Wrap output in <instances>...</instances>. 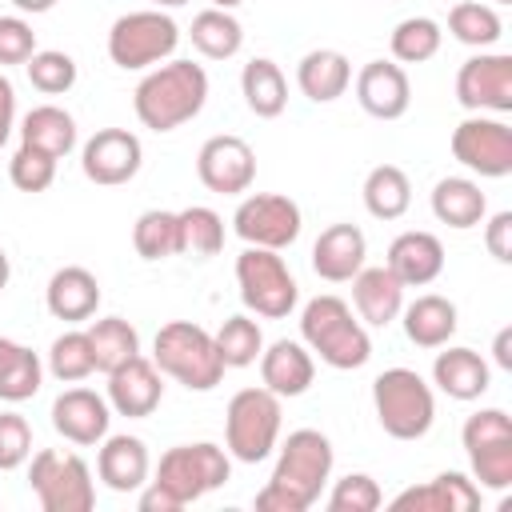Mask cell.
I'll list each match as a JSON object with an SVG mask.
<instances>
[{
    "label": "cell",
    "mask_w": 512,
    "mask_h": 512,
    "mask_svg": "<svg viewBox=\"0 0 512 512\" xmlns=\"http://www.w3.org/2000/svg\"><path fill=\"white\" fill-rule=\"evenodd\" d=\"M332 440L316 428H296L280 444L272 480L256 492V512H308L332 476Z\"/></svg>",
    "instance_id": "1"
},
{
    "label": "cell",
    "mask_w": 512,
    "mask_h": 512,
    "mask_svg": "<svg viewBox=\"0 0 512 512\" xmlns=\"http://www.w3.org/2000/svg\"><path fill=\"white\" fill-rule=\"evenodd\" d=\"M208 104V72L192 60L156 64L132 92L136 120L152 132H176L180 124L196 120Z\"/></svg>",
    "instance_id": "2"
},
{
    "label": "cell",
    "mask_w": 512,
    "mask_h": 512,
    "mask_svg": "<svg viewBox=\"0 0 512 512\" xmlns=\"http://www.w3.org/2000/svg\"><path fill=\"white\" fill-rule=\"evenodd\" d=\"M300 340L308 352H316L328 368L336 372H352L364 368L372 356V340L360 316H352V308L340 296H316L304 304L300 312Z\"/></svg>",
    "instance_id": "3"
},
{
    "label": "cell",
    "mask_w": 512,
    "mask_h": 512,
    "mask_svg": "<svg viewBox=\"0 0 512 512\" xmlns=\"http://www.w3.org/2000/svg\"><path fill=\"white\" fill-rule=\"evenodd\" d=\"M152 364L188 392H212L224 380V360L208 328L192 320H168L152 340Z\"/></svg>",
    "instance_id": "4"
},
{
    "label": "cell",
    "mask_w": 512,
    "mask_h": 512,
    "mask_svg": "<svg viewBox=\"0 0 512 512\" xmlns=\"http://www.w3.org/2000/svg\"><path fill=\"white\" fill-rule=\"evenodd\" d=\"M376 420L392 440H420L436 420L432 384L412 368H384L372 380Z\"/></svg>",
    "instance_id": "5"
},
{
    "label": "cell",
    "mask_w": 512,
    "mask_h": 512,
    "mask_svg": "<svg viewBox=\"0 0 512 512\" xmlns=\"http://www.w3.org/2000/svg\"><path fill=\"white\" fill-rule=\"evenodd\" d=\"M280 440V396L260 388H240L224 412V448L240 464H260Z\"/></svg>",
    "instance_id": "6"
},
{
    "label": "cell",
    "mask_w": 512,
    "mask_h": 512,
    "mask_svg": "<svg viewBox=\"0 0 512 512\" xmlns=\"http://www.w3.org/2000/svg\"><path fill=\"white\" fill-rule=\"evenodd\" d=\"M176 44H180V28L164 8L124 12L108 28V60L124 72L156 68L160 60H168L176 52Z\"/></svg>",
    "instance_id": "7"
},
{
    "label": "cell",
    "mask_w": 512,
    "mask_h": 512,
    "mask_svg": "<svg viewBox=\"0 0 512 512\" xmlns=\"http://www.w3.org/2000/svg\"><path fill=\"white\" fill-rule=\"evenodd\" d=\"M236 284H240L244 308L264 316V320H284L300 300L296 276L288 272L284 256L272 252V248H252L248 244L236 256Z\"/></svg>",
    "instance_id": "8"
},
{
    "label": "cell",
    "mask_w": 512,
    "mask_h": 512,
    "mask_svg": "<svg viewBox=\"0 0 512 512\" xmlns=\"http://www.w3.org/2000/svg\"><path fill=\"white\" fill-rule=\"evenodd\" d=\"M228 476H232V456H228V448H220L212 440L176 444L156 464V484L168 488L180 504H192V500L224 488Z\"/></svg>",
    "instance_id": "9"
},
{
    "label": "cell",
    "mask_w": 512,
    "mask_h": 512,
    "mask_svg": "<svg viewBox=\"0 0 512 512\" xmlns=\"http://www.w3.org/2000/svg\"><path fill=\"white\" fill-rule=\"evenodd\" d=\"M28 484L44 512H92L96 504L92 472L76 452L40 448L28 464Z\"/></svg>",
    "instance_id": "10"
},
{
    "label": "cell",
    "mask_w": 512,
    "mask_h": 512,
    "mask_svg": "<svg viewBox=\"0 0 512 512\" xmlns=\"http://www.w3.org/2000/svg\"><path fill=\"white\" fill-rule=\"evenodd\" d=\"M300 204L284 192H252L232 212V232L252 248H292L300 236Z\"/></svg>",
    "instance_id": "11"
},
{
    "label": "cell",
    "mask_w": 512,
    "mask_h": 512,
    "mask_svg": "<svg viewBox=\"0 0 512 512\" xmlns=\"http://www.w3.org/2000/svg\"><path fill=\"white\" fill-rule=\"evenodd\" d=\"M452 156L468 172L484 180H500L512 172V128L500 116L472 112L468 120L452 128Z\"/></svg>",
    "instance_id": "12"
},
{
    "label": "cell",
    "mask_w": 512,
    "mask_h": 512,
    "mask_svg": "<svg viewBox=\"0 0 512 512\" xmlns=\"http://www.w3.org/2000/svg\"><path fill=\"white\" fill-rule=\"evenodd\" d=\"M456 100L468 112H512V56L476 52L456 72Z\"/></svg>",
    "instance_id": "13"
},
{
    "label": "cell",
    "mask_w": 512,
    "mask_h": 512,
    "mask_svg": "<svg viewBox=\"0 0 512 512\" xmlns=\"http://www.w3.org/2000/svg\"><path fill=\"white\" fill-rule=\"evenodd\" d=\"M196 176L216 196H240L256 180V152L240 136H208L196 152Z\"/></svg>",
    "instance_id": "14"
},
{
    "label": "cell",
    "mask_w": 512,
    "mask_h": 512,
    "mask_svg": "<svg viewBox=\"0 0 512 512\" xmlns=\"http://www.w3.org/2000/svg\"><path fill=\"white\" fill-rule=\"evenodd\" d=\"M140 164H144V144L128 128H100L80 148V168L100 188L128 184L140 172Z\"/></svg>",
    "instance_id": "15"
},
{
    "label": "cell",
    "mask_w": 512,
    "mask_h": 512,
    "mask_svg": "<svg viewBox=\"0 0 512 512\" xmlns=\"http://www.w3.org/2000/svg\"><path fill=\"white\" fill-rule=\"evenodd\" d=\"M108 376V408L116 416H128V420H140V416H152L164 400V384H160V368L152 360H144L140 352L124 364H116Z\"/></svg>",
    "instance_id": "16"
},
{
    "label": "cell",
    "mask_w": 512,
    "mask_h": 512,
    "mask_svg": "<svg viewBox=\"0 0 512 512\" xmlns=\"http://www.w3.org/2000/svg\"><path fill=\"white\" fill-rule=\"evenodd\" d=\"M108 424H112V408L92 388H64L52 400V428L68 444L92 448V444H100L108 436Z\"/></svg>",
    "instance_id": "17"
},
{
    "label": "cell",
    "mask_w": 512,
    "mask_h": 512,
    "mask_svg": "<svg viewBox=\"0 0 512 512\" xmlns=\"http://www.w3.org/2000/svg\"><path fill=\"white\" fill-rule=\"evenodd\" d=\"M356 100L376 120H400L412 104L408 72L396 60H368L356 72Z\"/></svg>",
    "instance_id": "18"
},
{
    "label": "cell",
    "mask_w": 512,
    "mask_h": 512,
    "mask_svg": "<svg viewBox=\"0 0 512 512\" xmlns=\"http://www.w3.org/2000/svg\"><path fill=\"white\" fill-rule=\"evenodd\" d=\"M368 240L356 224H328L312 244V272L328 284H344L364 268Z\"/></svg>",
    "instance_id": "19"
},
{
    "label": "cell",
    "mask_w": 512,
    "mask_h": 512,
    "mask_svg": "<svg viewBox=\"0 0 512 512\" xmlns=\"http://www.w3.org/2000/svg\"><path fill=\"white\" fill-rule=\"evenodd\" d=\"M260 380L268 392H276L280 400L304 396L316 380V360L304 348V340H276L260 352Z\"/></svg>",
    "instance_id": "20"
},
{
    "label": "cell",
    "mask_w": 512,
    "mask_h": 512,
    "mask_svg": "<svg viewBox=\"0 0 512 512\" xmlns=\"http://www.w3.org/2000/svg\"><path fill=\"white\" fill-rule=\"evenodd\" d=\"M384 264L404 288H424L444 272V244L432 232L412 228V232H400L388 244V260Z\"/></svg>",
    "instance_id": "21"
},
{
    "label": "cell",
    "mask_w": 512,
    "mask_h": 512,
    "mask_svg": "<svg viewBox=\"0 0 512 512\" xmlns=\"http://www.w3.org/2000/svg\"><path fill=\"white\" fill-rule=\"evenodd\" d=\"M396 512H472L480 508V484L468 480L464 472H440L428 484L404 488L392 500Z\"/></svg>",
    "instance_id": "22"
},
{
    "label": "cell",
    "mask_w": 512,
    "mask_h": 512,
    "mask_svg": "<svg viewBox=\"0 0 512 512\" xmlns=\"http://www.w3.org/2000/svg\"><path fill=\"white\" fill-rule=\"evenodd\" d=\"M44 304L64 324L92 320L96 308H100V280L80 264H64V268L52 272V280L44 288Z\"/></svg>",
    "instance_id": "23"
},
{
    "label": "cell",
    "mask_w": 512,
    "mask_h": 512,
    "mask_svg": "<svg viewBox=\"0 0 512 512\" xmlns=\"http://www.w3.org/2000/svg\"><path fill=\"white\" fill-rule=\"evenodd\" d=\"M148 448L140 436H104L100 440V452H96V476L112 488V492H140L148 484Z\"/></svg>",
    "instance_id": "24"
},
{
    "label": "cell",
    "mask_w": 512,
    "mask_h": 512,
    "mask_svg": "<svg viewBox=\"0 0 512 512\" xmlns=\"http://www.w3.org/2000/svg\"><path fill=\"white\" fill-rule=\"evenodd\" d=\"M352 304H356V316L372 328H388L400 308H404V284L388 272V264L380 268H360L352 276Z\"/></svg>",
    "instance_id": "25"
},
{
    "label": "cell",
    "mask_w": 512,
    "mask_h": 512,
    "mask_svg": "<svg viewBox=\"0 0 512 512\" xmlns=\"http://www.w3.org/2000/svg\"><path fill=\"white\" fill-rule=\"evenodd\" d=\"M432 384L452 400H480L492 384V368L472 348H444L432 360Z\"/></svg>",
    "instance_id": "26"
},
{
    "label": "cell",
    "mask_w": 512,
    "mask_h": 512,
    "mask_svg": "<svg viewBox=\"0 0 512 512\" xmlns=\"http://www.w3.org/2000/svg\"><path fill=\"white\" fill-rule=\"evenodd\" d=\"M296 84H300V92H304L312 104H332V100H340V96L348 92V84H352V64H348V56L336 52V48H312V52H304L300 64H296Z\"/></svg>",
    "instance_id": "27"
},
{
    "label": "cell",
    "mask_w": 512,
    "mask_h": 512,
    "mask_svg": "<svg viewBox=\"0 0 512 512\" xmlns=\"http://www.w3.org/2000/svg\"><path fill=\"white\" fill-rule=\"evenodd\" d=\"M404 316V336L416 344V348H444L452 336H456V304L440 292H424L416 296L412 304L400 308Z\"/></svg>",
    "instance_id": "28"
},
{
    "label": "cell",
    "mask_w": 512,
    "mask_h": 512,
    "mask_svg": "<svg viewBox=\"0 0 512 512\" xmlns=\"http://www.w3.org/2000/svg\"><path fill=\"white\" fill-rule=\"evenodd\" d=\"M432 216H436L440 224L456 228V232H468V228L484 224V216H488V196H484L480 184L468 180V176H444V180H436V188H432Z\"/></svg>",
    "instance_id": "29"
},
{
    "label": "cell",
    "mask_w": 512,
    "mask_h": 512,
    "mask_svg": "<svg viewBox=\"0 0 512 512\" xmlns=\"http://www.w3.org/2000/svg\"><path fill=\"white\" fill-rule=\"evenodd\" d=\"M20 144H32L56 160H64L76 148V120L60 104H36L20 120Z\"/></svg>",
    "instance_id": "30"
},
{
    "label": "cell",
    "mask_w": 512,
    "mask_h": 512,
    "mask_svg": "<svg viewBox=\"0 0 512 512\" xmlns=\"http://www.w3.org/2000/svg\"><path fill=\"white\" fill-rule=\"evenodd\" d=\"M240 92H244L248 112L260 116V120L280 116L284 104H288V80H284L280 64L268 60V56H256V60L244 64V72H240Z\"/></svg>",
    "instance_id": "31"
},
{
    "label": "cell",
    "mask_w": 512,
    "mask_h": 512,
    "mask_svg": "<svg viewBox=\"0 0 512 512\" xmlns=\"http://www.w3.org/2000/svg\"><path fill=\"white\" fill-rule=\"evenodd\" d=\"M188 36H192V48H196L200 56H208V60H232V56L244 48V28H240V20H236L232 12H224V8H204V12H196Z\"/></svg>",
    "instance_id": "32"
},
{
    "label": "cell",
    "mask_w": 512,
    "mask_h": 512,
    "mask_svg": "<svg viewBox=\"0 0 512 512\" xmlns=\"http://www.w3.org/2000/svg\"><path fill=\"white\" fill-rule=\"evenodd\" d=\"M412 204V184H408V172L396 168V164H376L368 176H364V208L368 216L376 220H400Z\"/></svg>",
    "instance_id": "33"
},
{
    "label": "cell",
    "mask_w": 512,
    "mask_h": 512,
    "mask_svg": "<svg viewBox=\"0 0 512 512\" xmlns=\"http://www.w3.org/2000/svg\"><path fill=\"white\" fill-rule=\"evenodd\" d=\"M176 244L184 256L208 260L224 248V220L220 212H212L208 204H192L176 212Z\"/></svg>",
    "instance_id": "34"
},
{
    "label": "cell",
    "mask_w": 512,
    "mask_h": 512,
    "mask_svg": "<svg viewBox=\"0 0 512 512\" xmlns=\"http://www.w3.org/2000/svg\"><path fill=\"white\" fill-rule=\"evenodd\" d=\"M448 32L468 44V48H492L500 36H504V24H500V12L484 0H460L448 8Z\"/></svg>",
    "instance_id": "35"
},
{
    "label": "cell",
    "mask_w": 512,
    "mask_h": 512,
    "mask_svg": "<svg viewBox=\"0 0 512 512\" xmlns=\"http://www.w3.org/2000/svg\"><path fill=\"white\" fill-rule=\"evenodd\" d=\"M92 340V356H96V372H112L116 364L132 360L140 352V332L124 320V316H104L92 320V328H84Z\"/></svg>",
    "instance_id": "36"
},
{
    "label": "cell",
    "mask_w": 512,
    "mask_h": 512,
    "mask_svg": "<svg viewBox=\"0 0 512 512\" xmlns=\"http://www.w3.org/2000/svg\"><path fill=\"white\" fill-rule=\"evenodd\" d=\"M440 40H444V32H440V24L432 16H408V20H400L392 28L388 48H392L396 64H424V60H432L440 52Z\"/></svg>",
    "instance_id": "37"
},
{
    "label": "cell",
    "mask_w": 512,
    "mask_h": 512,
    "mask_svg": "<svg viewBox=\"0 0 512 512\" xmlns=\"http://www.w3.org/2000/svg\"><path fill=\"white\" fill-rule=\"evenodd\" d=\"M212 340H216V352H220L224 368H248V364H256L260 352H264V332H260V324H256L252 316H244V312H240V316H228Z\"/></svg>",
    "instance_id": "38"
},
{
    "label": "cell",
    "mask_w": 512,
    "mask_h": 512,
    "mask_svg": "<svg viewBox=\"0 0 512 512\" xmlns=\"http://www.w3.org/2000/svg\"><path fill=\"white\" fill-rule=\"evenodd\" d=\"M132 248L140 260H168L180 252L176 244V212L168 208H148L132 224Z\"/></svg>",
    "instance_id": "39"
},
{
    "label": "cell",
    "mask_w": 512,
    "mask_h": 512,
    "mask_svg": "<svg viewBox=\"0 0 512 512\" xmlns=\"http://www.w3.org/2000/svg\"><path fill=\"white\" fill-rule=\"evenodd\" d=\"M48 372L60 380V384H76V380H88L96 372V356H92V340L88 332L72 328V332H60L48 348Z\"/></svg>",
    "instance_id": "40"
},
{
    "label": "cell",
    "mask_w": 512,
    "mask_h": 512,
    "mask_svg": "<svg viewBox=\"0 0 512 512\" xmlns=\"http://www.w3.org/2000/svg\"><path fill=\"white\" fill-rule=\"evenodd\" d=\"M24 72H28V84L44 96H64L76 84V60L60 48H36L28 56Z\"/></svg>",
    "instance_id": "41"
},
{
    "label": "cell",
    "mask_w": 512,
    "mask_h": 512,
    "mask_svg": "<svg viewBox=\"0 0 512 512\" xmlns=\"http://www.w3.org/2000/svg\"><path fill=\"white\" fill-rule=\"evenodd\" d=\"M8 180L20 188V192H44L52 188L56 180V156L32 148V144H20L8 160Z\"/></svg>",
    "instance_id": "42"
},
{
    "label": "cell",
    "mask_w": 512,
    "mask_h": 512,
    "mask_svg": "<svg viewBox=\"0 0 512 512\" xmlns=\"http://www.w3.org/2000/svg\"><path fill=\"white\" fill-rule=\"evenodd\" d=\"M380 504H384V492L368 472H348L328 492V512H376Z\"/></svg>",
    "instance_id": "43"
},
{
    "label": "cell",
    "mask_w": 512,
    "mask_h": 512,
    "mask_svg": "<svg viewBox=\"0 0 512 512\" xmlns=\"http://www.w3.org/2000/svg\"><path fill=\"white\" fill-rule=\"evenodd\" d=\"M40 380H44V364H40V356H36L32 348H20L16 360L0 372V400H8V404H24V400H32V396L40 392Z\"/></svg>",
    "instance_id": "44"
},
{
    "label": "cell",
    "mask_w": 512,
    "mask_h": 512,
    "mask_svg": "<svg viewBox=\"0 0 512 512\" xmlns=\"http://www.w3.org/2000/svg\"><path fill=\"white\" fill-rule=\"evenodd\" d=\"M468 464H472V476L480 480V488L504 492L512 484V440H496V444L472 448Z\"/></svg>",
    "instance_id": "45"
},
{
    "label": "cell",
    "mask_w": 512,
    "mask_h": 512,
    "mask_svg": "<svg viewBox=\"0 0 512 512\" xmlns=\"http://www.w3.org/2000/svg\"><path fill=\"white\" fill-rule=\"evenodd\" d=\"M460 440H464V452L484 448V444H496V440H512V416L504 408H480V412H472L464 420Z\"/></svg>",
    "instance_id": "46"
},
{
    "label": "cell",
    "mask_w": 512,
    "mask_h": 512,
    "mask_svg": "<svg viewBox=\"0 0 512 512\" xmlns=\"http://www.w3.org/2000/svg\"><path fill=\"white\" fill-rule=\"evenodd\" d=\"M32 456V428L20 412H0V472L20 468Z\"/></svg>",
    "instance_id": "47"
},
{
    "label": "cell",
    "mask_w": 512,
    "mask_h": 512,
    "mask_svg": "<svg viewBox=\"0 0 512 512\" xmlns=\"http://www.w3.org/2000/svg\"><path fill=\"white\" fill-rule=\"evenodd\" d=\"M36 52V32L24 16H0V64H28Z\"/></svg>",
    "instance_id": "48"
},
{
    "label": "cell",
    "mask_w": 512,
    "mask_h": 512,
    "mask_svg": "<svg viewBox=\"0 0 512 512\" xmlns=\"http://www.w3.org/2000/svg\"><path fill=\"white\" fill-rule=\"evenodd\" d=\"M484 248H488L500 264H512V212H496V216L484 224Z\"/></svg>",
    "instance_id": "49"
},
{
    "label": "cell",
    "mask_w": 512,
    "mask_h": 512,
    "mask_svg": "<svg viewBox=\"0 0 512 512\" xmlns=\"http://www.w3.org/2000/svg\"><path fill=\"white\" fill-rule=\"evenodd\" d=\"M184 504L168 492V488H160L156 480H148V488H140V512H180Z\"/></svg>",
    "instance_id": "50"
},
{
    "label": "cell",
    "mask_w": 512,
    "mask_h": 512,
    "mask_svg": "<svg viewBox=\"0 0 512 512\" xmlns=\"http://www.w3.org/2000/svg\"><path fill=\"white\" fill-rule=\"evenodd\" d=\"M12 128H16V88H12V80L0 72V148L8 144Z\"/></svg>",
    "instance_id": "51"
},
{
    "label": "cell",
    "mask_w": 512,
    "mask_h": 512,
    "mask_svg": "<svg viewBox=\"0 0 512 512\" xmlns=\"http://www.w3.org/2000/svg\"><path fill=\"white\" fill-rule=\"evenodd\" d=\"M492 356L504 372H512V328H500L496 340H492Z\"/></svg>",
    "instance_id": "52"
},
{
    "label": "cell",
    "mask_w": 512,
    "mask_h": 512,
    "mask_svg": "<svg viewBox=\"0 0 512 512\" xmlns=\"http://www.w3.org/2000/svg\"><path fill=\"white\" fill-rule=\"evenodd\" d=\"M20 348H24V344H16V340L0 336V372H4V368H8L12 360H16V352H20Z\"/></svg>",
    "instance_id": "53"
},
{
    "label": "cell",
    "mask_w": 512,
    "mask_h": 512,
    "mask_svg": "<svg viewBox=\"0 0 512 512\" xmlns=\"http://www.w3.org/2000/svg\"><path fill=\"white\" fill-rule=\"evenodd\" d=\"M20 12H28V16H40V12H52V4L56 0H12Z\"/></svg>",
    "instance_id": "54"
},
{
    "label": "cell",
    "mask_w": 512,
    "mask_h": 512,
    "mask_svg": "<svg viewBox=\"0 0 512 512\" xmlns=\"http://www.w3.org/2000/svg\"><path fill=\"white\" fill-rule=\"evenodd\" d=\"M8 280H12V260H8V252L0 248V292L8 288Z\"/></svg>",
    "instance_id": "55"
},
{
    "label": "cell",
    "mask_w": 512,
    "mask_h": 512,
    "mask_svg": "<svg viewBox=\"0 0 512 512\" xmlns=\"http://www.w3.org/2000/svg\"><path fill=\"white\" fill-rule=\"evenodd\" d=\"M244 0H212V8H224V12H232V8H240Z\"/></svg>",
    "instance_id": "56"
},
{
    "label": "cell",
    "mask_w": 512,
    "mask_h": 512,
    "mask_svg": "<svg viewBox=\"0 0 512 512\" xmlns=\"http://www.w3.org/2000/svg\"><path fill=\"white\" fill-rule=\"evenodd\" d=\"M180 4H188V0H152V8H180Z\"/></svg>",
    "instance_id": "57"
},
{
    "label": "cell",
    "mask_w": 512,
    "mask_h": 512,
    "mask_svg": "<svg viewBox=\"0 0 512 512\" xmlns=\"http://www.w3.org/2000/svg\"><path fill=\"white\" fill-rule=\"evenodd\" d=\"M492 4H512V0H492Z\"/></svg>",
    "instance_id": "58"
}]
</instances>
